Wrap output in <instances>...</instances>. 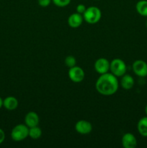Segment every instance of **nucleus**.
<instances>
[{"mask_svg":"<svg viewBox=\"0 0 147 148\" xmlns=\"http://www.w3.org/2000/svg\"><path fill=\"white\" fill-rule=\"evenodd\" d=\"M119 81L118 77L112 73L107 72L100 75L95 83L96 90L99 94L105 96L112 95L118 91Z\"/></svg>","mask_w":147,"mask_h":148,"instance_id":"obj_1","label":"nucleus"},{"mask_svg":"<svg viewBox=\"0 0 147 148\" xmlns=\"http://www.w3.org/2000/svg\"><path fill=\"white\" fill-rule=\"evenodd\" d=\"M83 17L86 23L91 25L96 24L102 17V12L97 7L95 6L86 7V11L83 14Z\"/></svg>","mask_w":147,"mask_h":148,"instance_id":"obj_2","label":"nucleus"},{"mask_svg":"<svg viewBox=\"0 0 147 148\" xmlns=\"http://www.w3.org/2000/svg\"><path fill=\"white\" fill-rule=\"evenodd\" d=\"M29 134V127L25 124H19L13 127L11 132V138L15 142L25 140Z\"/></svg>","mask_w":147,"mask_h":148,"instance_id":"obj_3","label":"nucleus"},{"mask_svg":"<svg viewBox=\"0 0 147 148\" xmlns=\"http://www.w3.org/2000/svg\"><path fill=\"white\" fill-rule=\"evenodd\" d=\"M110 71L117 77H122L126 73L127 66L125 62L121 59H114L110 63Z\"/></svg>","mask_w":147,"mask_h":148,"instance_id":"obj_4","label":"nucleus"},{"mask_svg":"<svg viewBox=\"0 0 147 148\" xmlns=\"http://www.w3.org/2000/svg\"><path fill=\"white\" fill-rule=\"evenodd\" d=\"M68 75L71 80L75 83H79L82 82L85 77L84 71L82 67L78 66H74L71 68H69Z\"/></svg>","mask_w":147,"mask_h":148,"instance_id":"obj_5","label":"nucleus"},{"mask_svg":"<svg viewBox=\"0 0 147 148\" xmlns=\"http://www.w3.org/2000/svg\"><path fill=\"white\" fill-rule=\"evenodd\" d=\"M132 69L135 75L140 77L147 76V63L144 60L138 59L133 63Z\"/></svg>","mask_w":147,"mask_h":148,"instance_id":"obj_6","label":"nucleus"},{"mask_svg":"<svg viewBox=\"0 0 147 148\" xmlns=\"http://www.w3.org/2000/svg\"><path fill=\"white\" fill-rule=\"evenodd\" d=\"M110 62L105 58H99L94 64L95 70L99 75L107 73L110 71Z\"/></svg>","mask_w":147,"mask_h":148,"instance_id":"obj_7","label":"nucleus"},{"mask_svg":"<svg viewBox=\"0 0 147 148\" xmlns=\"http://www.w3.org/2000/svg\"><path fill=\"white\" fill-rule=\"evenodd\" d=\"M75 130L80 134H88L92 131V125L89 121L86 120H79L75 124Z\"/></svg>","mask_w":147,"mask_h":148,"instance_id":"obj_8","label":"nucleus"},{"mask_svg":"<svg viewBox=\"0 0 147 148\" xmlns=\"http://www.w3.org/2000/svg\"><path fill=\"white\" fill-rule=\"evenodd\" d=\"M122 145L124 148H135L137 146V140L132 133H125L122 137Z\"/></svg>","mask_w":147,"mask_h":148,"instance_id":"obj_9","label":"nucleus"},{"mask_svg":"<svg viewBox=\"0 0 147 148\" xmlns=\"http://www.w3.org/2000/svg\"><path fill=\"white\" fill-rule=\"evenodd\" d=\"M83 21V14H81L78 12L72 13L68 17V24L72 28H78L80 27Z\"/></svg>","mask_w":147,"mask_h":148,"instance_id":"obj_10","label":"nucleus"},{"mask_svg":"<svg viewBox=\"0 0 147 148\" xmlns=\"http://www.w3.org/2000/svg\"><path fill=\"white\" fill-rule=\"evenodd\" d=\"M40 122V118L38 114L35 111H30L24 116V124L30 128V127L38 126Z\"/></svg>","mask_w":147,"mask_h":148,"instance_id":"obj_11","label":"nucleus"},{"mask_svg":"<svg viewBox=\"0 0 147 148\" xmlns=\"http://www.w3.org/2000/svg\"><path fill=\"white\" fill-rule=\"evenodd\" d=\"M120 77L121 79L120 81V85L124 90H131V88H133L135 81H134L133 77L131 75L125 73Z\"/></svg>","mask_w":147,"mask_h":148,"instance_id":"obj_12","label":"nucleus"},{"mask_svg":"<svg viewBox=\"0 0 147 148\" xmlns=\"http://www.w3.org/2000/svg\"><path fill=\"white\" fill-rule=\"evenodd\" d=\"M18 101L14 96H8L3 100V106L8 111H14L18 107Z\"/></svg>","mask_w":147,"mask_h":148,"instance_id":"obj_13","label":"nucleus"},{"mask_svg":"<svg viewBox=\"0 0 147 148\" xmlns=\"http://www.w3.org/2000/svg\"><path fill=\"white\" fill-rule=\"evenodd\" d=\"M137 130L142 137H147V116L140 119L137 124Z\"/></svg>","mask_w":147,"mask_h":148,"instance_id":"obj_14","label":"nucleus"},{"mask_svg":"<svg viewBox=\"0 0 147 148\" xmlns=\"http://www.w3.org/2000/svg\"><path fill=\"white\" fill-rule=\"evenodd\" d=\"M136 12L143 17H147V0H140L135 4Z\"/></svg>","mask_w":147,"mask_h":148,"instance_id":"obj_15","label":"nucleus"},{"mask_svg":"<svg viewBox=\"0 0 147 148\" xmlns=\"http://www.w3.org/2000/svg\"><path fill=\"white\" fill-rule=\"evenodd\" d=\"M41 136L42 130L38 127V126L29 128L28 137H30L31 139H33V140H37V139L40 138Z\"/></svg>","mask_w":147,"mask_h":148,"instance_id":"obj_16","label":"nucleus"},{"mask_svg":"<svg viewBox=\"0 0 147 148\" xmlns=\"http://www.w3.org/2000/svg\"><path fill=\"white\" fill-rule=\"evenodd\" d=\"M64 63H65V65H66L69 69V68L73 67V66H76V58H75L74 56H71V55L67 56L66 58H65Z\"/></svg>","mask_w":147,"mask_h":148,"instance_id":"obj_17","label":"nucleus"},{"mask_svg":"<svg viewBox=\"0 0 147 148\" xmlns=\"http://www.w3.org/2000/svg\"><path fill=\"white\" fill-rule=\"evenodd\" d=\"M71 0H52V2L59 7H65L70 4Z\"/></svg>","mask_w":147,"mask_h":148,"instance_id":"obj_18","label":"nucleus"},{"mask_svg":"<svg viewBox=\"0 0 147 148\" xmlns=\"http://www.w3.org/2000/svg\"><path fill=\"white\" fill-rule=\"evenodd\" d=\"M86 7L84 5V4H78L77 6H76V12L79 13V14H83L84 13V12L86 11Z\"/></svg>","mask_w":147,"mask_h":148,"instance_id":"obj_19","label":"nucleus"},{"mask_svg":"<svg viewBox=\"0 0 147 148\" xmlns=\"http://www.w3.org/2000/svg\"><path fill=\"white\" fill-rule=\"evenodd\" d=\"M52 0H37V3L42 7H47L50 5Z\"/></svg>","mask_w":147,"mask_h":148,"instance_id":"obj_20","label":"nucleus"},{"mask_svg":"<svg viewBox=\"0 0 147 148\" xmlns=\"http://www.w3.org/2000/svg\"><path fill=\"white\" fill-rule=\"evenodd\" d=\"M4 140H5V133L4 130L0 128V145L4 143Z\"/></svg>","mask_w":147,"mask_h":148,"instance_id":"obj_21","label":"nucleus"},{"mask_svg":"<svg viewBox=\"0 0 147 148\" xmlns=\"http://www.w3.org/2000/svg\"><path fill=\"white\" fill-rule=\"evenodd\" d=\"M3 106V99L0 97V108Z\"/></svg>","mask_w":147,"mask_h":148,"instance_id":"obj_22","label":"nucleus"},{"mask_svg":"<svg viewBox=\"0 0 147 148\" xmlns=\"http://www.w3.org/2000/svg\"><path fill=\"white\" fill-rule=\"evenodd\" d=\"M145 113H146V116H147V105L146 106V107H145Z\"/></svg>","mask_w":147,"mask_h":148,"instance_id":"obj_23","label":"nucleus"},{"mask_svg":"<svg viewBox=\"0 0 147 148\" xmlns=\"http://www.w3.org/2000/svg\"><path fill=\"white\" fill-rule=\"evenodd\" d=\"M145 25H146V28H147V19H146V20Z\"/></svg>","mask_w":147,"mask_h":148,"instance_id":"obj_24","label":"nucleus"}]
</instances>
